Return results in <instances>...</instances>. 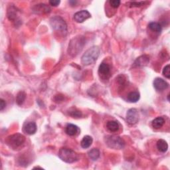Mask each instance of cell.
Segmentation results:
<instances>
[{"mask_svg": "<svg viewBox=\"0 0 170 170\" xmlns=\"http://www.w3.org/2000/svg\"><path fill=\"white\" fill-rule=\"evenodd\" d=\"M100 48L97 46H93L83 54L81 58L82 64L85 66H88L94 63L100 55Z\"/></svg>", "mask_w": 170, "mask_h": 170, "instance_id": "cell-1", "label": "cell"}, {"mask_svg": "<svg viewBox=\"0 0 170 170\" xmlns=\"http://www.w3.org/2000/svg\"><path fill=\"white\" fill-rule=\"evenodd\" d=\"M26 98V94L23 91H20L16 96V102L18 105H23Z\"/></svg>", "mask_w": 170, "mask_h": 170, "instance_id": "cell-23", "label": "cell"}, {"mask_svg": "<svg viewBox=\"0 0 170 170\" xmlns=\"http://www.w3.org/2000/svg\"><path fill=\"white\" fill-rule=\"evenodd\" d=\"M92 142H93V140L91 136H85L80 142V146L83 148H85V149L89 148V147H90V146L92 145Z\"/></svg>", "mask_w": 170, "mask_h": 170, "instance_id": "cell-16", "label": "cell"}, {"mask_svg": "<svg viewBox=\"0 0 170 170\" xmlns=\"http://www.w3.org/2000/svg\"><path fill=\"white\" fill-rule=\"evenodd\" d=\"M5 142L13 150H17L24 144L25 137L20 133H16L8 136Z\"/></svg>", "mask_w": 170, "mask_h": 170, "instance_id": "cell-4", "label": "cell"}, {"mask_svg": "<svg viewBox=\"0 0 170 170\" xmlns=\"http://www.w3.org/2000/svg\"><path fill=\"white\" fill-rule=\"evenodd\" d=\"M163 75L167 79L170 78V65L167 64L163 69Z\"/></svg>", "mask_w": 170, "mask_h": 170, "instance_id": "cell-25", "label": "cell"}, {"mask_svg": "<svg viewBox=\"0 0 170 170\" xmlns=\"http://www.w3.org/2000/svg\"><path fill=\"white\" fill-rule=\"evenodd\" d=\"M59 157L66 163H72L79 160V155L75 151L67 147H62L59 152Z\"/></svg>", "mask_w": 170, "mask_h": 170, "instance_id": "cell-3", "label": "cell"}, {"mask_svg": "<svg viewBox=\"0 0 170 170\" xmlns=\"http://www.w3.org/2000/svg\"><path fill=\"white\" fill-rule=\"evenodd\" d=\"M146 2H131L130 3V7H140L142 5H144Z\"/></svg>", "mask_w": 170, "mask_h": 170, "instance_id": "cell-28", "label": "cell"}, {"mask_svg": "<svg viewBox=\"0 0 170 170\" xmlns=\"http://www.w3.org/2000/svg\"><path fill=\"white\" fill-rule=\"evenodd\" d=\"M90 17L91 15L87 10H81L74 15V19L77 23H83Z\"/></svg>", "mask_w": 170, "mask_h": 170, "instance_id": "cell-10", "label": "cell"}, {"mask_svg": "<svg viewBox=\"0 0 170 170\" xmlns=\"http://www.w3.org/2000/svg\"><path fill=\"white\" fill-rule=\"evenodd\" d=\"M110 4H111V6L114 8H117L119 7V5H120V0H111L109 2Z\"/></svg>", "mask_w": 170, "mask_h": 170, "instance_id": "cell-27", "label": "cell"}, {"mask_svg": "<svg viewBox=\"0 0 170 170\" xmlns=\"http://www.w3.org/2000/svg\"><path fill=\"white\" fill-rule=\"evenodd\" d=\"M149 28L152 31L159 33H160L162 31V25L159 23H157V22H151L149 24Z\"/></svg>", "mask_w": 170, "mask_h": 170, "instance_id": "cell-22", "label": "cell"}, {"mask_svg": "<svg viewBox=\"0 0 170 170\" xmlns=\"http://www.w3.org/2000/svg\"><path fill=\"white\" fill-rule=\"evenodd\" d=\"M33 10L36 11L37 13H49L51 12V9L48 5L44 3H40L38 5H35Z\"/></svg>", "mask_w": 170, "mask_h": 170, "instance_id": "cell-14", "label": "cell"}, {"mask_svg": "<svg viewBox=\"0 0 170 170\" xmlns=\"http://www.w3.org/2000/svg\"><path fill=\"white\" fill-rule=\"evenodd\" d=\"M98 74L102 79H108L111 76V67H110V66L105 63H101L98 67Z\"/></svg>", "mask_w": 170, "mask_h": 170, "instance_id": "cell-8", "label": "cell"}, {"mask_svg": "<svg viewBox=\"0 0 170 170\" xmlns=\"http://www.w3.org/2000/svg\"><path fill=\"white\" fill-rule=\"evenodd\" d=\"M150 63V57L146 55H142L137 58L134 63V67H145V66L147 65Z\"/></svg>", "mask_w": 170, "mask_h": 170, "instance_id": "cell-11", "label": "cell"}, {"mask_svg": "<svg viewBox=\"0 0 170 170\" xmlns=\"http://www.w3.org/2000/svg\"><path fill=\"white\" fill-rule=\"evenodd\" d=\"M5 106H6V102H5V100L3 99L0 100V111H2L5 108Z\"/></svg>", "mask_w": 170, "mask_h": 170, "instance_id": "cell-29", "label": "cell"}, {"mask_svg": "<svg viewBox=\"0 0 170 170\" xmlns=\"http://www.w3.org/2000/svg\"><path fill=\"white\" fill-rule=\"evenodd\" d=\"M140 93L137 91H134L130 92L128 95L127 100L130 102L135 103L140 100Z\"/></svg>", "mask_w": 170, "mask_h": 170, "instance_id": "cell-19", "label": "cell"}, {"mask_svg": "<svg viewBox=\"0 0 170 170\" xmlns=\"http://www.w3.org/2000/svg\"><path fill=\"white\" fill-rule=\"evenodd\" d=\"M106 127L108 130L110 131H111V132H116L119 130V124L116 121L111 120V121H108L107 122Z\"/></svg>", "mask_w": 170, "mask_h": 170, "instance_id": "cell-20", "label": "cell"}, {"mask_svg": "<svg viewBox=\"0 0 170 170\" xmlns=\"http://www.w3.org/2000/svg\"><path fill=\"white\" fill-rule=\"evenodd\" d=\"M169 86V84L167 82L161 78H156L153 80V87L158 92H162L167 89Z\"/></svg>", "mask_w": 170, "mask_h": 170, "instance_id": "cell-9", "label": "cell"}, {"mask_svg": "<svg viewBox=\"0 0 170 170\" xmlns=\"http://www.w3.org/2000/svg\"><path fill=\"white\" fill-rule=\"evenodd\" d=\"M106 144L111 148L121 150L125 146V142L118 136H106L105 138Z\"/></svg>", "mask_w": 170, "mask_h": 170, "instance_id": "cell-5", "label": "cell"}, {"mask_svg": "<svg viewBox=\"0 0 170 170\" xmlns=\"http://www.w3.org/2000/svg\"><path fill=\"white\" fill-rule=\"evenodd\" d=\"M69 3H70V4L73 3V4L75 5L76 3H77V2H76V1H70V2H69Z\"/></svg>", "mask_w": 170, "mask_h": 170, "instance_id": "cell-31", "label": "cell"}, {"mask_svg": "<svg viewBox=\"0 0 170 170\" xmlns=\"http://www.w3.org/2000/svg\"><path fill=\"white\" fill-rule=\"evenodd\" d=\"M60 3H61V2L58 1V0H53V1H49V3H50L52 6H58V5L60 4Z\"/></svg>", "mask_w": 170, "mask_h": 170, "instance_id": "cell-30", "label": "cell"}, {"mask_svg": "<svg viewBox=\"0 0 170 170\" xmlns=\"http://www.w3.org/2000/svg\"><path fill=\"white\" fill-rule=\"evenodd\" d=\"M18 9L15 7L9 6L8 9V18L10 21H15L18 16Z\"/></svg>", "mask_w": 170, "mask_h": 170, "instance_id": "cell-15", "label": "cell"}, {"mask_svg": "<svg viewBox=\"0 0 170 170\" xmlns=\"http://www.w3.org/2000/svg\"><path fill=\"white\" fill-rule=\"evenodd\" d=\"M126 120L129 124L134 125L139 121V113L138 110L131 108L128 110L126 114Z\"/></svg>", "mask_w": 170, "mask_h": 170, "instance_id": "cell-7", "label": "cell"}, {"mask_svg": "<svg viewBox=\"0 0 170 170\" xmlns=\"http://www.w3.org/2000/svg\"><path fill=\"white\" fill-rule=\"evenodd\" d=\"M69 114L70 116H72L73 118H80L82 116V112L79 111L78 109L73 108L69 110Z\"/></svg>", "mask_w": 170, "mask_h": 170, "instance_id": "cell-24", "label": "cell"}, {"mask_svg": "<svg viewBox=\"0 0 170 170\" xmlns=\"http://www.w3.org/2000/svg\"><path fill=\"white\" fill-rule=\"evenodd\" d=\"M65 131L67 134H68L69 136H74L78 134L79 131V128L77 126H76L75 124H67V126H66Z\"/></svg>", "mask_w": 170, "mask_h": 170, "instance_id": "cell-13", "label": "cell"}, {"mask_svg": "<svg viewBox=\"0 0 170 170\" xmlns=\"http://www.w3.org/2000/svg\"><path fill=\"white\" fill-rule=\"evenodd\" d=\"M164 124H165V120L162 117H157L152 122V127L154 129L161 128Z\"/></svg>", "mask_w": 170, "mask_h": 170, "instance_id": "cell-18", "label": "cell"}, {"mask_svg": "<svg viewBox=\"0 0 170 170\" xmlns=\"http://www.w3.org/2000/svg\"><path fill=\"white\" fill-rule=\"evenodd\" d=\"M156 145H157V150L160 152L162 153H165L167 151L168 144L167 143V142L164 140H162V139L159 140L157 142Z\"/></svg>", "mask_w": 170, "mask_h": 170, "instance_id": "cell-17", "label": "cell"}, {"mask_svg": "<svg viewBox=\"0 0 170 170\" xmlns=\"http://www.w3.org/2000/svg\"><path fill=\"white\" fill-rule=\"evenodd\" d=\"M88 156L93 161H96L100 157V151L97 148H92L88 152Z\"/></svg>", "mask_w": 170, "mask_h": 170, "instance_id": "cell-21", "label": "cell"}, {"mask_svg": "<svg viewBox=\"0 0 170 170\" xmlns=\"http://www.w3.org/2000/svg\"><path fill=\"white\" fill-rule=\"evenodd\" d=\"M23 131L28 135L34 134L37 131V125L34 122H28L24 124Z\"/></svg>", "mask_w": 170, "mask_h": 170, "instance_id": "cell-12", "label": "cell"}, {"mask_svg": "<svg viewBox=\"0 0 170 170\" xmlns=\"http://www.w3.org/2000/svg\"><path fill=\"white\" fill-rule=\"evenodd\" d=\"M50 25L52 28L59 32L66 35L67 33V25L64 20L60 16H54L50 20Z\"/></svg>", "mask_w": 170, "mask_h": 170, "instance_id": "cell-6", "label": "cell"}, {"mask_svg": "<svg viewBox=\"0 0 170 170\" xmlns=\"http://www.w3.org/2000/svg\"><path fill=\"white\" fill-rule=\"evenodd\" d=\"M85 39L84 37L79 36L76 37L70 41L69 49H68V53L72 57H75L82 51L85 45Z\"/></svg>", "mask_w": 170, "mask_h": 170, "instance_id": "cell-2", "label": "cell"}, {"mask_svg": "<svg viewBox=\"0 0 170 170\" xmlns=\"http://www.w3.org/2000/svg\"><path fill=\"white\" fill-rule=\"evenodd\" d=\"M126 79L125 76L122 75L118 76L117 78V80L120 86H124V85L126 84Z\"/></svg>", "mask_w": 170, "mask_h": 170, "instance_id": "cell-26", "label": "cell"}]
</instances>
